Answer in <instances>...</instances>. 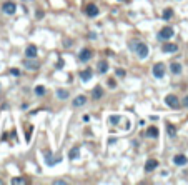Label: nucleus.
I'll return each instance as SVG.
<instances>
[{
  "label": "nucleus",
  "instance_id": "obj_31",
  "mask_svg": "<svg viewBox=\"0 0 188 185\" xmlns=\"http://www.w3.org/2000/svg\"><path fill=\"white\" fill-rule=\"evenodd\" d=\"M181 105H183V107H188V95L183 98V100H181Z\"/></svg>",
  "mask_w": 188,
  "mask_h": 185
},
{
  "label": "nucleus",
  "instance_id": "obj_26",
  "mask_svg": "<svg viewBox=\"0 0 188 185\" xmlns=\"http://www.w3.org/2000/svg\"><path fill=\"white\" fill-rule=\"evenodd\" d=\"M10 182H12L13 185H15V184H18V185H23V184H27V180H25V178H20V177H13V178H12Z\"/></svg>",
  "mask_w": 188,
  "mask_h": 185
},
{
  "label": "nucleus",
  "instance_id": "obj_10",
  "mask_svg": "<svg viewBox=\"0 0 188 185\" xmlns=\"http://www.w3.org/2000/svg\"><path fill=\"white\" fill-rule=\"evenodd\" d=\"M173 164L178 165V167H183V165H187L188 164L187 155H183V153H178V155H175V157H173Z\"/></svg>",
  "mask_w": 188,
  "mask_h": 185
},
{
  "label": "nucleus",
  "instance_id": "obj_4",
  "mask_svg": "<svg viewBox=\"0 0 188 185\" xmlns=\"http://www.w3.org/2000/svg\"><path fill=\"white\" fill-rule=\"evenodd\" d=\"M165 104H167L170 109H178L180 107V100H178V97L176 95H173V93H168L167 97H165Z\"/></svg>",
  "mask_w": 188,
  "mask_h": 185
},
{
  "label": "nucleus",
  "instance_id": "obj_7",
  "mask_svg": "<svg viewBox=\"0 0 188 185\" xmlns=\"http://www.w3.org/2000/svg\"><path fill=\"white\" fill-rule=\"evenodd\" d=\"M60 162H62V157L53 159V157H52V152L50 150H45V164L48 165V167H53V165L60 164Z\"/></svg>",
  "mask_w": 188,
  "mask_h": 185
},
{
  "label": "nucleus",
  "instance_id": "obj_25",
  "mask_svg": "<svg viewBox=\"0 0 188 185\" xmlns=\"http://www.w3.org/2000/svg\"><path fill=\"white\" fill-rule=\"evenodd\" d=\"M35 95H38V97L45 95V87H43V85H37V87H35Z\"/></svg>",
  "mask_w": 188,
  "mask_h": 185
},
{
  "label": "nucleus",
  "instance_id": "obj_9",
  "mask_svg": "<svg viewBox=\"0 0 188 185\" xmlns=\"http://www.w3.org/2000/svg\"><path fill=\"white\" fill-rule=\"evenodd\" d=\"M23 67L29 68V70H38L40 68V62L37 60V57L35 59H27V60H23Z\"/></svg>",
  "mask_w": 188,
  "mask_h": 185
},
{
  "label": "nucleus",
  "instance_id": "obj_5",
  "mask_svg": "<svg viewBox=\"0 0 188 185\" xmlns=\"http://www.w3.org/2000/svg\"><path fill=\"white\" fill-rule=\"evenodd\" d=\"M2 12L7 13V15H15V12H17V4H15V2H5V4L2 5Z\"/></svg>",
  "mask_w": 188,
  "mask_h": 185
},
{
  "label": "nucleus",
  "instance_id": "obj_15",
  "mask_svg": "<svg viewBox=\"0 0 188 185\" xmlns=\"http://www.w3.org/2000/svg\"><path fill=\"white\" fill-rule=\"evenodd\" d=\"M25 57L27 59H35L37 57V47L35 45H29L25 48Z\"/></svg>",
  "mask_w": 188,
  "mask_h": 185
},
{
  "label": "nucleus",
  "instance_id": "obj_19",
  "mask_svg": "<svg viewBox=\"0 0 188 185\" xmlns=\"http://www.w3.org/2000/svg\"><path fill=\"white\" fill-rule=\"evenodd\" d=\"M170 70H171V73H173V75H180V73H181V65H180L178 62H173L170 65Z\"/></svg>",
  "mask_w": 188,
  "mask_h": 185
},
{
  "label": "nucleus",
  "instance_id": "obj_6",
  "mask_svg": "<svg viewBox=\"0 0 188 185\" xmlns=\"http://www.w3.org/2000/svg\"><path fill=\"white\" fill-rule=\"evenodd\" d=\"M85 13H87L90 18H95L98 13H100V9H98V5L97 4H88L87 7H85Z\"/></svg>",
  "mask_w": 188,
  "mask_h": 185
},
{
  "label": "nucleus",
  "instance_id": "obj_21",
  "mask_svg": "<svg viewBox=\"0 0 188 185\" xmlns=\"http://www.w3.org/2000/svg\"><path fill=\"white\" fill-rule=\"evenodd\" d=\"M80 157V148L78 147H73L70 152H68V159L70 160H77Z\"/></svg>",
  "mask_w": 188,
  "mask_h": 185
},
{
  "label": "nucleus",
  "instance_id": "obj_30",
  "mask_svg": "<svg viewBox=\"0 0 188 185\" xmlns=\"http://www.w3.org/2000/svg\"><path fill=\"white\" fill-rule=\"evenodd\" d=\"M10 73L15 75V77H18V75H20V70H18V68H10Z\"/></svg>",
  "mask_w": 188,
  "mask_h": 185
},
{
  "label": "nucleus",
  "instance_id": "obj_12",
  "mask_svg": "<svg viewBox=\"0 0 188 185\" xmlns=\"http://www.w3.org/2000/svg\"><path fill=\"white\" fill-rule=\"evenodd\" d=\"M162 50L165 52V54H175L176 50H178V45L176 43H163V47H162Z\"/></svg>",
  "mask_w": 188,
  "mask_h": 185
},
{
  "label": "nucleus",
  "instance_id": "obj_34",
  "mask_svg": "<svg viewBox=\"0 0 188 185\" xmlns=\"http://www.w3.org/2000/svg\"><path fill=\"white\" fill-rule=\"evenodd\" d=\"M120 2H130V0H120Z\"/></svg>",
  "mask_w": 188,
  "mask_h": 185
},
{
  "label": "nucleus",
  "instance_id": "obj_13",
  "mask_svg": "<svg viewBox=\"0 0 188 185\" xmlns=\"http://www.w3.org/2000/svg\"><path fill=\"white\" fill-rule=\"evenodd\" d=\"M92 77H93V70L92 68H85V70L80 72V79H82V82H88Z\"/></svg>",
  "mask_w": 188,
  "mask_h": 185
},
{
  "label": "nucleus",
  "instance_id": "obj_28",
  "mask_svg": "<svg viewBox=\"0 0 188 185\" xmlns=\"http://www.w3.org/2000/svg\"><path fill=\"white\" fill-rule=\"evenodd\" d=\"M115 75H117V77H121V79H123V77L127 75L125 68H117V70H115Z\"/></svg>",
  "mask_w": 188,
  "mask_h": 185
},
{
  "label": "nucleus",
  "instance_id": "obj_17",
  "mask_svg": "<svg viewBox=\"0 0 188 185\" xmlns=\"http://www.w3.org/2000/svg\"><path fill=\"white\" fill-rule=\"evenodd\" d=\"M92 95H93V98H95V100H100V98L103 97V88H102L100 85H97V87L92 90Z\"/></svg>",
  "mask_w": 188,
  "mask_h": 185
},
{
  "label": "nucleus",
  "instance_id": "obj_32",
  "mask_svg": "<svg viewBox=\"0 0 188 185\" xmlns=\"http://www.w3.org/2000/svg\"><path fill=\"white\" fill-rule=\"evenodd\" d=\"M43 15H45L43 10H38V12H37V18H43Z\"/></svg>",
  "mask_w": 188,
  "mask_h": 185
},
{
  "label": "nucleus",
  "instance_id": "obj_29",
  "mask_svg": "<svg viewBox=\"0 0 188 185\" xmlns=\"http://www.w3.org/2000/svg\"><path fill=\"white\" fill-rule=\"evenodd\" d=\"M107 84H108L110 88H117V82H115V79H108V82H107Z\"/></svg>",
  "mask_w": 188,
  "mask_h": 185
},
{
  "label": "nucleus",
  "instance_id": "obj_11",
  "mask_svg": "<svg viewBox=\"0 0 188 185\" xmlns=\"http://www.w3.org/2000/svg\"><path fill=\"white\" fill-rule=\"evenodd\" d=\"M85 104H87V97H85V95H78V97H75V98H73V102H72V105L75 107V109L83 107Z\"/></svg>",
  "mask_w": 188,
  "mask_h": 185
},
{
  "label": "nucleus",
  "instance_id": "obj_24",
  "mask_svg": "<svg viewBox=\"0 0 188 185\" xmlns=\"http://www.w3.org/2000/svg\"><path fill=\"white\" fill-rule=\"evenodd\" d=\"M121 117L120 115H110L108 117V123H112V125H117V123H120Z\"/></svg>",
  "mask_w": 188,
  "mask_h": 185
},
{
  "label": "nucleus",
  "instance_id": "obj_33",
  "mask_svg": "<svg viewBox=\"0 0 188 185\" xmlns=\"http://www.w3.org/2000/svg\"><path fill=\"white\" fill-rule=\"evenodd\" d=\"M53 184H57V185H62V184H65V182H63V180H55Z\"/></svg>",
  "mask_w": 188,
  "mask_h": 185
},
{
  "label": "nucleus",
  "instance_id": "obj_16",
  "mask_svg": "<svg viewBox=\"0 0 188 185\" xmlns=\"http://www.w3.org/2000/svg\"><path fill=\"white\" fill-rule=\"evenodd\" d=\"M97 70H98V73H107L108 72V62L107 60H100L97 63Z\"/></svg>",
  "mask_w": 188,
  "mask_h": 185
},
{
  "label": "nucleus",
  "instance_id": "obj_1",
  "mask_svg": "<svg viewBox=\"0 0 188 185\" xmlns=\"http://www.w3.org/2000/svg\"><path fill=\"white\" fill-rule=\"evenodd\" d=\"M130 48L138 55V59H146L148 57V45L143 42H130Z\"/></svg>",
  "mask_w": 188,
  "mask_h": 185
},
{
  "label": "nucleus",
  "instance_id": "obj_27",
  "mask_svg": "<svg viewBox=\"0 0 188 185\" xmlns=\"http://www.w3.org/2000/svg\"><path fill=\"white\" fill-rule=\"evenodd\" d=\"M32 132H34V125H30V128L27 130V134H25V140H27V142L32 140Z\"/></svg>",
  "mask_w": 188,
  "mask_h": 185
},
{
  "label": "nucleus",
  "instance_id": "obj_18",
  "mask_svg": "<svg viewBox=\"0 0 188 185\" xmlns=\"http://www.w3.org/2000/svg\"><path fill=\"white\" fill-rule=\"evenodd\" d=\"M158 135H160V132H158L157 127H148V128H146V137H150V139H157Z\"/></svg>",
  "mask_w": 188,
  "mask_h": 185
},
{
  "label": "nucleus",
  "instance_id": "obj_2",
  "mask_svg": "<svg viewBox=\"0 0 188 185\" xmlns=\"http://www.w3.org/2000/svg\"><path fill=\"white\" fill-rule=\"evenodd\" d=\"M151 73H153L155 79H163L165 73H167V67H165V63H162V62L155 63L153 68H151Z\"/></svg>",
  "mask_w": 188,
  "mask_h": 185
},
{
  "label": "nucleus",
  "instance_id": "obj_8",
  "mask_svg": "<svg viewBox=\"0 0 188 185\" xmlns=\"http://www.w3.org/2000/svg\"><path fill=\"white\" fill-rule=\"evenodd\" d=\"M92 57H93V52H92V48H82L80 50V54H78V60L80 62H88V60H92Z\"/></svg>",
  "mask_w": 188,
  "mask_h": 185
},
{
  "label": "nucleus",
  "instance_id": "obj_20",
  "mask_svg": "<svg viewBox=\"0 0 188 185\" xmlns=\"http://www.w3.org/2000/svg\"><path fill=\"white\" fill-rule=\"evenodd\" d=\"M167 134H168L170 139H175L176 137V127L171 125V123H167Z\"/></svg>",
  "mask_w": 188,
  "mask_h": 185
},
{
  "label": "nucleus",
  "instance_id": "obj_23",
  "mask_svg": "<svg viewBox=\"0 0 188 185\" xmlns=\"http://www.w3.org/2000/svg\"><path fill=\"white\" fill-rule=\"evenodd\" d=\"M162 18H163V20H171V18H173V10H171V9H165V10H163Z\"/></svg>",
  "mask_w": 188,
  "mask_h": 185
},
{
  "label": "nucleus",
  "instance_id": "obj_14",
  "mask_svg": "<svg viewBox=\"0 0 188 185\" xmlns=\"http://www.w3.org/2000/svg\"><path fill=\"white\" fill-rule=\"evenodd\" d=\"M157 167H158V160H155V159L146 160V164H145V170L146 172H153Z\"/></svg>",
  "mask_w": 188,
  "mask_h": 185
},
{
  "label": "nucleus",
  "instance_id": "obj_22",
  "mask_svg": "<svg viewBox=\"0 0 188 185\" xmlns=\"http://www.w3.org/2000/svg\"><path fill=\"white\" fill-rule=\"evenodd\" d=\"M57 97H59L60 100L68 98V90H67V88H59V90H57Z\"/></svg>",
  "mask_w": 188,
  "mask_h": 185
},
{
  "label": "nucleus",
  "instance_id": "obj_3",
  "mask_svg": "<svg viewBox=\"0 0 188 185\" xmlns=\"http://www.w3.org/2000/svg\"><path fill=\"white\" fill-rule=\"evenodd\" d=\"M173 35H175V30L171 29V27H163V29L158 32V38L160 40H170Z\"/></svg>",
  "mask_w": 188,
  "mask_h": 185
}]
</instances>
